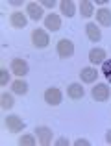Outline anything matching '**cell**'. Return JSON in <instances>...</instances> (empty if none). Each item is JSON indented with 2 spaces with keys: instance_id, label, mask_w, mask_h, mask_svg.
<instances>
[{
  "instance_id": "3957f363",
  "label": "cell",
  "mask_w": 111,
  "mask_h": 146,
  "mask_svg": "<svg viewBox=\"0 0 111 146\" xmlns=\"http://www.w3.org/2000/svg\"><path fill=\"white\" fill-rule=\"evenodd\" d=\"M91 96H93L96 102H106L109 98V87L106 83H96L91 91Z\"/></svg>"
},
{
  "instance_id": "44dd1931",
  "label": "cell",
  "mask_w": 111,
  "mask_h": 146,
  "mask_svg": "<svg viewBox=\"0 0 111 146\" xmlns=\"http://www.w3.org/2000/svg\"><path fill=\"white\" fill-rule=\"evenodd\" d=\"M19 144H22V146H33V144H35V137H33V135H22L21 139H19Z\"/></svg>"
},
{
  "instance_id": "8992f818",
  "label": "cell",
  "mask_w": 111,
  "mask_h": 146,
  "mask_svg": "<svg viewBox=\"0 0 111 146\" xmlns=\"http://www.w3.org/2000/svg\"><path fill=\"white\" fill-rule=\"evenodd\" d=\"M45 102L48 106H59L61 104V91L57 87H50L45 91Z\"/></svg>"
},
{
  "instance_id": "5bb4252c",
  "label": "cell",
  "mask_w": 111,
  "mask_h": 146,
  "mask_svg": "<svg viewBox=\"0 0 111 146\" xmlns=\"http://www.w3.org/2000/svg\"><path fill=\"white\" fill-rule=\"evenodd\" d=\"M67 93H68V98L80 100V98H83L85 91H83V87L80 85V83H70V85H68V89H67Z\"/></svg>"
},
{
  "instance_id": "ffe728a7",
  "label": "cell",
  "mask_w": 111,
  "mask_h": 146,
  "mask_svg": "<svg viewBox=\"0 0 111 146\" xmlns=\"http://www.w3.org/2000/svg\"><path fill=\"white\" fill-rule=\"evenodd\" d=\"M102 74L106 76L108 82H111V59H106L104 63H102Z\"/></svg>"
},
{
  "instance_id": "2e32d148",
  "label": "cell",
  "mask_w": 111,
  "mask_h": 146,
  "mask_svg": "<svg viewBox=\"0 0 111 146\" xmlns=\"http://www.w3.org/2000/svg\"><path fill=\"white\" fill-rule=\"evenodd\" d=\"M96 21L100 22L102 26H111V11L102 7V9L96 11Z\"/></svg>"
},
{
  "instance_id": "484cf974",
  "label": "cell",
  "mask_w": 111,
  "mask_h": 146,
  "mask_svg": "<svg viewBox=\"0 0 111 146\" xmlns=\"http://www.w3.org/2000/svg\"><path fill=\"white\" fill-rule=\"evenodd\" d=\"M106 141H108V143L111 144V129H109V131H108V133H106Z\"/></svg>"
},
{
  "instance_id": "d4e9b609",
  "label": "cell",
  "mask_w": 111,
  "mask_h": 146,
  "mask_svg": "<svg viewBox=\"0 0 111 146\" xmlns=\"http://www.w3.org/2000/svg\"><path fill=\"white\" fill-rule=\"evenodd\" d=\"M56 144H57V146H65V144H68V141L65 139V137H61V139L56 141Z\"/></svg>"
},
{
  "instance_id": "9c48e42d",
  "label": "cell",
  "mask_w": 111,
  "mask_h": 146,
  "mask_svg": "<svg viewBox=\"0 0 111 146\" xmlns=\"http://www.w3.org/2000/svg\"><path fill=\"white\" fill-rule=\"evenodd\" d=\"M45 28H47V30H52V32H57V30L61 28V19H59V15H56L54 11H52V13H48L47 17H45Z\"/></svg>"
},
{
  "instance_id": "7c38bea8",
  "label": "cell",
  "mask_w": 111,
  "mask_h": 146,
  "mask_svg": "<svg viewBox=\"0 0 111 146\" xmlns=\"http://www.w3.org/2000/svg\"><path fill=\"white\" fill-rule=\"evenodd\" d=\"M85 32H87V37H89L93 43H98V41L102 39V32L94 22H89V24L85 26Z\"/></svg>"
},
{
  "instance_id": "603a6c76",
  "label": "cell",
  "mask_w": 111,
  "mask_h": 146,
  "mask_svg": "<svg viewBox=\"0 0 111 146\" xmlns=\"http://www.w3.org/2000/svg\"><path fill=\"white\" fill-rule=\"evenodd\" d=\"M74 144H76V146H89L91 143H89V141H87V139H78V141H76Z\"/></svg>"
},
{
  "instance_id": "7402d4cb",
  "label": "cell",
  "mask_w": 111,
  "mask_h": 146,
  "mask_svg": "<svg viewBox=\"0 0 111 146\" xmlns=\"http://www.w3.org/2000/svg\"><path fill=\"white\" fill-rule=\"evenodd\" d=\"M7 80H9L7 68H2V70H0V85H7Z\"/></svg>"
},
{
  "instance_id": "ac0fdd59",
  "label": "cell",
  "mask_w": 111,
  "mask_h": 146,
  "mask_svg": "<svg viewBox=\"0 0 111 146\" xmlns=\"http://www.w3.org/2000/svg\"><path fill=\"white\" fill-rule=\"evenodd\" d=\"M80 11H82V17H93L94 15V7H93V2H89V0H83L82 4H80Z\"/></svg>"
},
{
  "instance_id": "52a82bcc",
  "label": "cell",
  "mask_w": 111,
  "mask_h": 146,
  "mask_svg": "<svg viewBox=\"0 0 111 146\" xmlns=\"http://www.w3.org/2000/svg\"><path fill=\"white\" fill-rule=\"evenodd\" d=\"M35 133H37V141H39V144L48 146L52 143V129L50 128H47V126H39V128H35Z\"/></svg>"
},
{
  "instance_id": "7a4b0ae2",
  "label": "cell",
  "mask_w": 111,
  "mask_h": 146,
  "mask_svg": "<svg viewBox=\"0 0 111 146\" xmlns=\"http://www.w3.org/2000/svg\"><path fill=\"white\" fill-rule=\"evenodd\" d=\"M57 54H59L61 59L70 57L72 54H74V43H72L70 39H61L59 43H57Z\"/></svg>"
},
{
  "instance_id": "5b68a950",
  "label": "cell",
  "mask_w": 111,
  "mask_h": 146,
  "mask_svg": "<svg viewBox=\"0 0 111 146\" xmlns=\"http://www.w3.org/2000/svg\"><path fill=\"white\" fill-rule=\"evenodd\" d=\"M6 126H7V129H9L11 133H19V131L24 129V122H22V118L17 117V115H7Z\"/></svg>"
},
{
  "instance_id": "4fadbf2b",
  "label": "cell",
  "mask_w": 111,
  "mask_h": 146,
  "mask_svg": "<svg viewBox=\"0 0 111 146\" xmlns=\"http://www.w3.org/2000/svg\"><path fill=\"white\" fill-rule=\"evenodd\" d=\"M89 61L93 65H102L106 61V50H102V48H93L89 52Z\"/></svg>"
},
{
  "instance_id": "d6986e66",
  "label": "cell",
  "mask_w": 111,
  "mask_h": 146,
  "mask_svg": "<svg viewBox=\"0 0 111 146\" xmlns=\"http://www.w3.org/2000/svg\"><path fill=\"white\" fill-rule=\"evenodd\" d=\"M0 106H2V109H11V107L15 106L13 96H11V94H7V93H4L2 96H0Z\"/></svg>"
},
{
  "instance_id": "8fae6325",
  "label": "cell",
  "mask_w": 111,
  "mask_h": 146,
  "mask_svg": "<svg viewBox=\"0 0 111 146\" xmlns=\"http://www.w3.org/2000/svg\"><path fill=\"white\" fill-rule=\"evenodd\" d=\"M80 78H82L83 83H93V82H96V78H98V70L93 68V67H85L80 72Z\"/></svg>"
},
{
  "instance_id": "cb8c5ba5",
  "label": "cell",
  "mask_w": 111,
  "mask_h": 146,
  "mask_svg": "<svg viewBox=\"0 0 111 146\" xmlns=\"http://www.w3.org/2000/svg\"><path fill=\"white\" fill-rule=\"evenodd\" d=\"M43 6L45 7H54L56 6V0H43Z\"/></svg>"
},
{
  "instance_id": "277c9868",
  "label": "cell",
  "mask_w": 111,
  "mask_h": 146,
  "mask_svg": "<svg viewBox=\"0 0 111 146\" xmlns=\"http://www.w3.org/2000/svg\"><path fill=\"white\" fill-rule=\"evenodd\" d=\"M11 72H13L15 76H19V78H24V76L28 74V63H26L24 59H21V57H15V59L11 61Z\"/></svg>"
},
{
  "instance_id": "6da1fadb",
  "label": "cell",
  "mask_w": 111,
  "mask_h": 146,
  "mask_svg": "<svg viewBox=\"0 0 111 146\" xmlns=\"http://www.w3.org/2000/svg\"><path fill=\"white\" fill-rule=\"evenodd\" d=\"M32 43H33L35 48H47L48 44H50V37H48V33L45 32V30L35 28L32 32Z\"/></svg>"
},
{
  "instance_id": "9a60e30c",
  "label": "cell",
  "mask_w": 111,
  "mask_h": 146,
  "mask_svg": "<svg viewBox=\"0 0 111 146\" xmlns=\"http://www.w3.org/2000/svg\"><path fill=\"white\" fill-rule=\"evenodd\" d=\"M59 9H61V15H65V17H74V13H76L74 2H70V0H61Z\"/></svg>"
},
{
  "instance_id": "30bf717a",
  "label": "cell",
  "mask_w": 111,
  "mask_h": 146,
  "mask_svg": "<svg viewBox=\"0 0 111 146\" xmlns=\"http://www.w3.org/2000/svg\"><path fill=\"white\" fill-rule=\"evenodd\" d=\"M26 15H28L32 21H39V19H43V6H39V4L35 2H30L28 6H26Z\"/></svg>"
},
{
  "instance_id": "ba28073f",
  "label": "cell",
  "mask_w": 111,
  "mask_h": 146,
  "mask_svg": "<svg viewBox=\"0 0 111 146\" xmlns=\"http://www.w3.org/2000/svg\"><path fill=\"white\" fill-rule=\"evenodd\" d=\"M9 24L13 26V28H24V26L28 24V17H26L22 11H13V13L9 15Z\"/></svg>"
},
{
  "instance_id": "e0dca14e",
  "label": "cell",
  "mask_w": 111,
  "mask_h": 146,
  "mask_svg": "<svg viewBox=\"0 0 111 146\" xmlns=\"http://www.w3.org/2000/svg\"><path fill=\"white\" fill-rule=\"evenodd\" d=\"M11 89L17 94H26L28 93V83H26L24 80H15V82L11 83Z\"/></svg>"
}]
</instances>
